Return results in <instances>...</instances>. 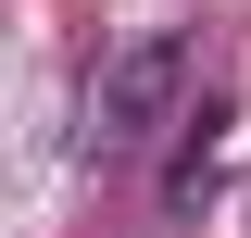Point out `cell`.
<instances>
[{
    "label": "cell",
    "instance_id": "1",
    "mask_svg": "<svg viewBox=\"0 0 251 238\" xmlns=\"http://www.w3.org/2000/svg\"><path fill=\"white\" fill-rule=\"evenodd\" d=\"M188 125V38L176 25H138L88 63V100H75V150L88 163H138Z\"/></svg>",
    "mask_w": 251,
    "mask_h": 238
}]
</instances>
